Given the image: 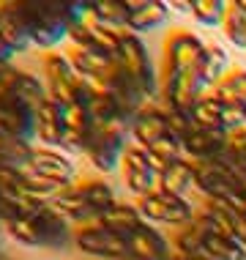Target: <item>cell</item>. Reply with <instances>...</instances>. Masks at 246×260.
<instances>
[{"label": "cell", "mask_w": 246, "mask_h": 260, "mask_svg": "<svg viewBox=\"0 0 246 260\" xmlns=\"http://www.w3.org/2000/svg\"><path fill=\"white\" fill-rule=\"evenodd\" d=\"M19 6L36 50L55 52L63 41H68L74 25L72 0H19Z\"/></svg>", "instance_id": "1"}, {"label": "cell", "mask_w": 246, "mask_h": 260, "mask_svg": "<svg viewBox=\"0 0 246 260\" xmlns=\"http://www.w3.org/2000/svg\"><path fill=\"white\" fill-rule=\"evenodd\" d=\"M131 145H134L131 143V121L129 118H112V121L96 126V135L90 137L85 148V159L96 173L110 175L121 170L123 156Z\"/></svg>", "instance_id": "2"}, {"label": "cell", "mask_w": 246, "mask_h": 260, "mask_svg": "<svg viewBox=\"0 0 246 260\" xmlns=\"http://www.w3.org/2000/svg\"><path fill=\"white\" fill-rule=\"evenodd\" d=\"M118 63H121L123 72L143 88L148 102L159 104L161 82H159L156 69H153L151 52H148V44L143 41V36H134V33H129V30L121 33V55H118Z\"/></svg>", "instance_id": "3"}, {"label": "cell", "mask_w": 246, "mask_h": 260, "mask_svg": "<svg viewBox=\"0 0 246 260\" xmlns=\"http://www.w3.org/2000/svg\"><path fill=\"white\" fill-rule=\"evenodd\" d=\"M41 72H44V85L47 93L52 102H58L60 107H68V104L77 102V93H80V74L74 72L72 58L68 52H47L44 60H41Z\"/></svg>", "instance_id": "4"}, {"label": "cell", "mask_w": 246, "mask_h": 260, "mask_svg": "<svg viewBox=\"0 0 246 260\" xmlns=\"http://www.w3.org/2000/svg\"><path fill=\"white\" fill-rule=\"evenodd\" d=\"M208 93L205 82H202L200 72H184V74H172L164 77L161 82V104L172 112H181V115L192 118L194 107L202 102V96Z\"/></svg>", "instance_id": "5"}, {"label": "cell", "mask_w": 246, "mask_h": 260, "mask_svg": "<svg viewBox=\"0 0 246 260\" xmlns=\"http://www.w3.org/2000/svg\"><path fill=\"white\" fill-rule=\"evenodd\" d=\"M74 249L90 260H121L129 255V238L112 233L101 224H85L74 233Z\"/></svg>", "instance_id": "6"}, {"label": "cell", "mask_w": 246, "mask_h": 260, "mask_svg": "<svg viewBox=\"0 0 246 260\" xmlns=\"http://www.w3.org/2000/svg\"><path fill=\"white\" fill-rule=\"evenodd\" d=\"M205 44L208 41H202L189 30H172L170 39L164 41V77L194 72L202 60Z\"/></svg>", "instance_id": "7"}, {"label": "cell", "mask_w": 246, "mask_h": 260, "mask_svg": "<svg viewBox=\"0 0 246 260\" xmlns=\"http://www.w3.org/2000/svg\"><path fill=\"white\" fill-rule=\"evenodd\" d=\"M121 175H123L126 192L134 200L145 198V194H151L159 189V173L153 170L151 159H148V151L139 148V145H131V148L126 151L123 165H121Z\"/></svg>", "instance_id": "8"}, {"label": "cell", "mask_w": 246, "mask_h": 260, "mask_svg": "<svg viewBox=\"0 0 246 260\" xmlns=\"http://www.w3.org/2000/svg\"><path fill=\"white\" fill-rule=\"evenodd\" d=\"M0 88L11 93L14 99H19L25 107H30L33 112H39V107L49 99L44 80L17 66H0Z\"/></svg>", "instance_id": "9"}, {"label": "cell", "mask_w": 246, "mask_h": 260, "mask_svg": "<svg viewBox=\"0 0 246 260\" xmlns=\"http://www.w3.org/2000/svg\"><path fill=\"white\" fill-rule=\"evenodd\" d=\"M30 173H36L39 178L55 181V184H66V186H74L80 181V173H77V165L72 161V156L60 148H44V145H33Z\"/></svg>", "instance_id": "10"}, {"label": "cell", "mask_w": 246, "mask_h": 260, "mask_svg": "<svg viewBox=\"0 0 246 260\" xmlns=\"http://www.w3.org/2000/svg\"><path fill=\"white\" fill-rule=\"evenodd\" d=\"M0 123L17 143L36 145V112L0 88Z\"/></svg>", "instance_id": "11"}, {"label": "cell", "mask_w": 246, "mask_h": 260, "mask_svg": "<svg viewBox=\"0 0 246 260\" xmlns=\"http://www.w3.org/2000/svg\"><path fill=\"white\" fill-rule=\"evenodd\" d=\"M63 118H66V143H63V151H66L68 156H74V153H82V156H85V148H88L90 137L96 135L98 123L93 121L90 110L80 102L63 107Z\"/></svg>", "instance_id": "12"}, {"label": "cell", "mask_w": 246, "mask_h": 260, "mask_svg": "<svg viewBox=\"0 0 246 260\" xmlns=\"http://www.w3.org/2000/svg\"><path fill=\"white\" fill-rule=\"evenodd\" d=\"M107 90L112 93V99H115L121 115L129 118V121H134L139 112L151 104V102H148V96L143 93V88H139L137 82L121 69V63H118V69L112 72V77L107 80Z\"/></svg>", "instance_id": "13"}, {"label": "cell", "mask_w": 246, "mask_h": 260, "mask_svg": "<svg viewBox=\"0 0 246 260\" xmlns=\"http://www.w3.org/2000/svg\"><path fill=\"white\" fill-rule=\"evenodd\" d=\"M39 228V238H41V249L49 252H66L68 247H74V233L77 230L68 224L63 216H58L52 208H41L36 216H33Z\"/></svg>", "instance_id": "14"}, {"label": "cell", "mask_w": 246, "mask_h": 260, "mask_svg": "<svg viewBox=\"0 0 246 260\" xmlns=\"http://www.w3.org/2000/svg\"><path fill=\"white\" fill-rule=\"evenodd\" d=\"M170 14L167 0H129V33L143 36L159 30L170 22Z\"/></svg>", "instance_id": "15"}, {"label": "cell", "mask_w": 246, "mask_h": 260, "mask_svg": "<svg viewBox=\"0 0 246 260\" xmlns=\"http://www.w3.org/2000/svg\"><path fill=\"white\" fill-rule=\"evenodd\" d=\"M164 135H170V121H167L164 104H148L139 115L131 121V143L139 148H148Z\"/></svg>", "instance_id": "16"}, {"label": "cell", "mask_w": 246, "mask_h": 260, "mask_svg": "<svg viewBox=\"0 0 246 260\" xmlns=\"http://www.w3.org/2000/svg\"><path fill=\"white\" fill-rule=\"evenodd\" d=\"M227 148H230V135L227 132H216V129H200V126H194L192 135L184 140L186 159H192V161H214Z\"/></svg>", "instance_id": "17"}, {"label": "cell", "mask_w": 246, "mask_h": 260, "mask_svg": "<svg viewBox=\"0 0 246 260\" xmlns=\"http://www.w3.org/2000/svg\"><path fill=\"white\" fill-rule=\"evenodd\" d=\"M36 140L44 148H60L66 143V118L58 102L47 99L36 112Z\"/></svg>", "instance_id": "18"}, {"label": "cell", "mask_w": 246, "mask_h": 260, "mask_svg": "<svg viewBox=\"0 0 246 260\" xmlns=\"http://www.w3.org/2000/svg\"><path fill=\"white\" fill-rule=\"evenodd\" d=\"M0 33H3V39L9 41V47L17 55L27 52L33 47L19 0H0Z\"/></svg>", "instance_id": "19"}, {"label": "cell", "mask_w": 246, "mask_h": 260, "mask_svg": "<svg viewBox=\"0 0 246 260\" xmlns=\"http://www.w3.org/2000/svg\"><path fill=\"white\" fill-rule=\"evenodd\" d=\"M172 244L170 238L161 233L153 224H143L134 236L129 238V255H134L139 260H167L172 255Z\"/></svg>", "instance_id": "20"}, {"label": "cell", "mask_w": 246, "mask_h": 260, "mask_svg": "<svg viewBox=\"0 0 246 260\" xmlns=\"http://www.w3.org/2000/svg\"><path fill=\"white\" fill-rule=\"evenodd\" d=\"M68 58H72L74 72L80 74L82 80H101V82H107L112 77V72L118 69V60L112 58V55L101 52V50H77V47H72Z\"/></svg>", "instance_id": "21"}, {"label": "cell", "mask_w": 246, "mask_h": 260, "mask_svg": "<svg viewBox=\"0 0 246 260\" xmlns=\"http://www.w3.org/2000/svg\"><path fill=\"white\" fill-rule=\"evenodd\" d=\"M98 224H101V228H107V230H112V233H118V236H123V238H131L148 222L143 219L137 203L118 200L115 206H110L101 216H98Z\"/></svg>", "instance_id": "22"}, {"label": "cell", "mask_w": 246, "mask_h": 260, "mask_svg": "<svg viewBox=\"0 0 246 260\" xmlns=\"http://www.w3.org/2000/svg\"><path fill=\"white\" fill-rule=\"evenodd\" d=\"M49 208H52L58 216H63V219L72 224L74 230H77V228H85V224H96V222H98V214L85 203V198L77 192V186H68L58 200L49 203Z\"/></svg>", "instance_id": "23"}, {"label": "cell", "mask_w": 246, "mask_h": 260, "mask_svg": "<svg viewBox=\"0 0 246 260\" xmlns=\"http://www.w3.org/2000/svg\"><path fill=\"white\" fill-rule=\"evenodd\" d=\"M194 181H197V167H194L192 159L172 161V165L159 175V192L175 194V198H186L194 189Z\"/></svg>", "instance_id": "24"}, {"label": "cell", "mask_w": 246, "mask_h": 260, "mask_svg": "<svg viewBox=\"0 0 246 260\" xmlns=\"http://www.w3.org/2000/svg\"><path fill=\"white\" fill-rule=\"evenodd\" d=\"M197 72H200L205 88L214 90L224 77H227V72H230V55H227V50H224L222 44H216V41H208L205 52H202V60H200V66H197Z\"/></svg>", "instance_id": "25"}, {"label": "cell", "mask_w": 246, "mask_h": 260, "mask_svg": "<svg viewBox=\"0 0 246 260\" xmlns=\"http://www.w3.org/2000/svg\"><path fill=\"white\" fill-rule=\"evenodd\" d=\"M148 159H151L153 170H156L159 175L167 170V167L172 165V161H181L186 159V151H184V140H178L170 132V135H164L161 140H156L153 145H148Z\"/></svg>", "instance_id": "26"}, {"label": "cell", "mask_w": 246, "mask_h": 260, "mask_svg": "<svg viewBox=\"0 0 246 260\" xmlns=\"http://www.w3.org/2000/svg\"><path fill=\"white\" fill-rule=\"evenodd\" d=\"M74 186H77V192L85 198V203L96 211L98 216H101L110 206H115V203H118L115 189H112L104 178H82V181H77Z\"/></svg>", "instance_id": "27"}, {"label": "cell", "mask_w": 246, "mask_h": 260, "mask_svg": "<svg viewBox=\"0 0 246 260\" xmlns=\"http://www.w3.org/2000/svg\"><path fill=\"white\" fill-rule=\"evenodd\" d=\"M33 145L27 143H0V178L22 175L30 170Z\"/></svg>", "instance_id": "28"}, {"label": "cell", "mask_w": 246, "mask_h": 260, "mask_svg": "<svg viewBox=\"0 0 246 260\" xmlns=\"http://www.w3.org/2000/svg\"><path fill=\"white\" fill-rule=\"evenodd\" d=\"M90 11L98 22L112 30H129V0H90Z\"/></svg>", "instance_id": "29"}, {"label": "cell", "mask_w": 246, "mask_h": 260, "mask_svg": "<svg viewBox=\"0 0 246 260\" xmlns=\"http://www.w3.org/2000/svg\"><path fill=\"white\" fill-rule=\"evenodd\" d=\"M224 110H227V104H224L219 96H214L208 90V93L202 96V102L194 107L192 121H194V126H200V129L224 132Z\"/></svg>", "instance_id": "30"}, {"label": "cell", "mask_w": 246, "mask_h": 260, "mask_svg": "<svg viewBox=\"0 0 246 260\" xmlns=\"http://www.w3.org/2000/svg\"><path fill=\"white\" fill-rule=\"evenodd\" d=\"M222 33L233 47L246 50V9L241 6V0H233L227 6V17H224Z\"/></svg>", "instance_id": "31"}, {"label": "cell", "mask_w": 246, "mask_h": 260, "mask_svg": "<svg viewBox=\"0 0 246 260\" xmlns=\"http://www.w3.org/2000/svg\"><path fill=\"white\" fill-rule=\"evenodd\" d=\"M210 93L219 96L224 104H246V69H230Z\"/></svg>", "instance_id": "32"}, {"label": "cell", "mask_w": 246, "mask_h": 260, "mask_svg": "<svg viewBox=\"0 0 246 260\" xmlns=\"http://www.w3.org/2000/svg\"><path fill=\"white\" fill-rule=\"evenodd\" d=\"M3 233L11 238V241L22 244V247H30V249H41V238H39V228L33 222V216H17V219H9L0 224Z\"/></svg>", "instance_id": "33"}, {"label": "cell", "mask_w": 246, "mask_h": 260, "mask_svg": "<svg viewBox=\"0 0 246 260\" xmlns=\"http://www.w3.org/2000/svg\"><path fill=\"white\" fill-rule=\"evenodd\" d=\"M205 241H208V233L192 222V224H186V228H181L178 233H175L172 249L194 260L197 255H202V252H205Z\"/></svg>", "instance_id": "34"}, {"label": "cell", "mask_w": 246, "mask_h": 260, "mask_svg": "<svg viewBox=\"0 0 246 260\" xmlns=\"http://www.w3.org/2000/svg\"><path fill=\"white\" fill-rule=\"evenodd\" d=\"M227 0H192V17L202 27H222L227 17Z\"/></svg>", "instance_id": "35"}, {"label": "cell", "mask_w": 246, "mask_h": 260, "mask_svg": "<svg viewBox=\"0 0 246 260\" xmlns=\"http://www.w3.org/2000/svg\"><path fill=\"white\" fill-rule=\"evenodd\" d=\"M14 52L11 47H9V41L3 39V33H0V66H11V60H14Z\"/></svg>", "instance_id": "36"}, {"label": "cell", "mask_w": 246, "mask_h": 260, "mask_svg": "<svg viewBox=\"0 0 246 260\" xmlns=\"http://www.w3.org/2000/svg\"><path fill=\"white\" fill-rule=\"evenodd\" d=\"M170 11L175 14H192V0H170Z\"/></svg>", "instance_id": "37"}, {"label": "cell", "mask_w": 246, "mask_h": 260, "mask_svg": "<svg viewBox=\"0 0 246 260\" xmlns=\"http://www.w3.org/2000/svg\"><path fill=\"white\" fill-rule=\"evenodd\" d=\"M0 143H17V140H11V135L6 132V126L0 123Z\"/></svg>", "instance_id": "38"}, {"label": "cell", "mask_w": 246, "mask_h": 260, "mask_svg": "<svg viewBox=\"0 0 246 260\" xmlns=\"http://www.w3.org/2000/svg\"><path fill=\"white\" fill-rule=\"evenodd\" d=\"M167 260H192V257H186V255H181V252H172V255H170V257H167Z\"/></svg>", "instance_id": "39"}, {"label": "cell", "mask_w": 246, "mask_h": 260, "mask_svg": "<svg viewBox=\"0 0 246 260\" xmlns=\"http://www.w3.org/2000/svg\"><path fill=\"white\" fill-rule=\"evenodd\" d=\"M121 260H139V257H134V255H126V257H121Z\"/></svg>", "instance_id": "40"}]
</instances>
